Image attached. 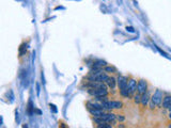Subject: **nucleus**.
<instances>
[{"label": "nucleus", "mask_w": 171, "mask_h": 128, "mask_svg": "<svg viewBox=\"0 0 171 128\" xmlns=\"http://www.w3.org/2000/svg\"><path fill=\"white\" fill-rule=\"evenodd\" d=\"M104 109L111 110V109H122L123 108V103L120 100H106L102 103Z\"/></svg>", "instance_id": "f257e3e1"}, {"label": "nucleus", "mask_w": 171, "mask_h": 128, "mask_svg": "<svg viewBox=\"0 0 171 128\" xmlns=\"http://www.w3.org/2000/svg\"><path fill=\"white\" fill-rule=\"evenodd\" d=\"M163 98H164V94L160 90H156L154 94L151 96V100L155 103L156 106H160L163 103Z\"/></svg>", "instance_id": "f03ea898"}, {"label": "nucleus", "mask_w": 171, "mask_h": 128, "mask_svg": "<svg viewBox=\"0 0 171 128\" xmlns=\"http://www.w3.org/2000/svg\"><path fill=\"white\" fill-rule=\"evenodd\" d=\"M149 88L148 85V81L144 80V79H139L138 80V83H137V92L139 93V94H143V93H146Z\"/></svg>", "instance_id": "7ed1b4c3"}, {"label": "nucleus", "mask_w": 171, "mask_h": 128, "mask_svg": "<svg viewBox=\"0 0 171 128\" xmlns=\"http://www.w3.org/2000/svg\"><path fill=\"white\" fill-rule=\"evenodd\" d=\"M127 90H128V93H129V95H131V97L133 96V95H135L136 91H137V81H136L134 78H132V77L128 79Z\"/></svg>", "instance_id": "20e7f679"}, {"label": "nucleus", "mask_w": 171, "mask_h": 128, "mask_svg": "<svg viewBox=\"0 0 171 128\" xmlns=\"http://www.w3.org/2000/svg\"><path fill=\"white\" fill-rule=\"evenodd\" d=\"M118 85H119V89L120 90H123V89L127 88V84H128V79L124 76H119L118 77Z\"/></svg>", "instance_id": "39448f33"}, {"label": "nucleus", "mask_w": 171, "mask_h": 128, "mask_svg": "<svg viewBox=\"0 0 171 128\" xmlns=\"http://www.w3.org/2000/svg\"><path fill=\"white\" fill-rule=\"evenodd\" d=\"M150 98H151V95H150V92H149V91H146V93H143V94L141 95V103H140L142 105V107H146Z\"/></svg>", "instance_id": "423d86ee"}, {"label": "nucleus", "mask_w": 171, "mask_h": 128, "mask_svg": "<svg viewBox=\"0 0 171 128\" xmlns=\"http://www.w3.org/2000/svg\"><path fill=\"white\" fill-rule=\"evenodd\" d=\"M106 83H107V85H108L109 89L113 90V89L116 88V84L118 83V80L115 78V77H109V78L107 79V81H106Z\"/></svg>", "instance_id": "0eeeda50"}, {"label": "nucleus", "mask_w": 171, "mask_h": 128, "mask_svg": "<svg viewBox=\"0 0 171 128\" xmlns=\"http://www.w3.org/2000/svg\"><path fill=\"white\" fill-rule=\"evenodd\" d=\"M171 106V95H166L163 98V108L168 109Z\"/></svg>", "instance_id": "6e6552de"}, {"label": "nucleus", "mask_w": 171, "mask_h": 128, "mask_svg": "<svg viewBox=\"0 0 171 128\" xmlns=\"http://www.w3.org/2000/svg\"><path fill=\"white\" fill-rule=\"evenodd\" d=\"M26 50H27V47H26L25 43H24V44H22V45H20V48H19V57H23V54H26Z\"/></svg>", "instance_id": "1a4fd4ad"}, {"label": "nucleus", "mask_w": 171, "mask_h": 128, "mask_svg": "<svg viewBox=\"0 0 171 128\" xmlns=\"http://www.w3.org/2000/svg\"><path fill=\"white\" fill-rule=\"evenodd\" d=\"M104 71L106 73H117V68L113 67V66H105Z\"/></svg>", "instance_id": "9d476101"}, {"label": "nucleus", "mask_w": 171, "mask_h": 128, "mask_svg": "<svg viewBox=\"0 0 171 128\" xmlns=\"http://www.w3.org/2000/svg\"><path fill=\"white\" fill-rule=\"evenodd\" d=\"M134 100H135L136 103H141V94L137 92V94L134 95Z\"/></svg>", "instance_id": "9b49d317"}, {"label": "nucleus", "mask_w": 171, "mask_h": 128, "mask_svg": "<svg viewBox=\"0 0 171 128\" xmlns=\"http://www.w3.org/2000/svg\"><path fill=\"white\" fill-rule=\"evenodd\" d=\"M117 119H118V121H124V117H120V115H119Z\"/></svg>", "instance_id": "f8f14e48"}, {"label": "nucleus", "mask_w": 171, "mask_h": 128, "mask_svg": "<svg viewBox=\"0 0 171 128\" xmlns=\"http://www.w3.org/2000/svg\"><path fill=\"white\" fill-rule=\"evenodd\" d=\"M36 89H38V90H36V93H38V95L40 94V87H39V84H36Z\"/></svg>", "instance_id": "ddd939ff"}, {"label": "nucleus", "mask_w": 171, "mask_h": 128, "mask_svg": "<svg viewBox=\"0 0 171 128\" xmlns=\"http://www.w3.org/2000/svg\"><path fill=\"white\" fill-rule=\"evenodd\" d=\"M126 29H127L128 31H131V32H133V31H134V30H133V28H132V27H129V28L127 27V28H126Z\"/></svg>", "instance_id": "4468645a"}, {"label": "nucleus", "mask_w": 171, "mask_h": 128, "mask_svg": "<svg viewBox=\"0 0 171 128\" xmlns=\"http://www.w3.org/2000/svg\"><path fill=\"white\" fill-rule=\"evenodd\" d=\"M168 119L171 120V111H169V114H168Z\"/></svg>", "instance_id": "2eb2a0df"}, {"label": "nucleus", "mask_w": 171, "mask_h": 128, "mask_svg": "<svg viewBox=\"0 0 171 128\" xmlns=\"http://www.w3.org/2000/svg\"><path fill=\"white\" fill-rule=\"evenodd\" d=\"M168 110H169V111H171V106H170V107H169V108H168Z\"/></svg>", "instance_id": "dca6fc26"}]
</instances>
